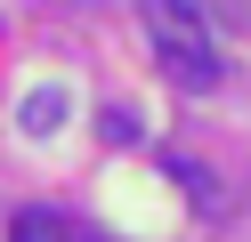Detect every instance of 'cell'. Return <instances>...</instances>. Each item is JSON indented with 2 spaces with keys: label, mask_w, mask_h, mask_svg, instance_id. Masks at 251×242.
Wrapping results in <instances>:
<instances>
[{
  "label": "cell",
  "mask_w": 251,
  "mask_h": 242,
  "mask_svg": "<svg viewBox=\"0 0 251 242\" xmlns=\"http://www.w3.org/2000/svg\"><path fill=\"white\" fill-rule=\"evenodd\" d=\"M8 242H73V226L57 218V210H17V226H8Z\"/></svg>",
  "instance_id": "cell-3"
},
{
  "label": "cell",
  "mask_w": 251,
  "mask_h": 242,
  "mask_svg": "<svg viewBox=\"0 0 251 242\" xmlns=\"http://www.w3.org/2000/svg\"><path fill=\"white\" fill-rule=\"evenodd\" d=\"M138 24H146V48L162 65V81L178 89H219L227 57H219V32L195 0H138Z\"/></svg>",
  "instance_id": "cell-1"
},
{
  "label": "cell",
  "mask_w": 251,
  "mask_h": 242,
  "mask_svg": "<svg viewBox=\"0 0 251 242\" xmlns=\"http://www.w3.org/2000/svg\"><path fill=\"white\" fill-rule=\"evenodd\" d=\"M57 121H65V89H25V105H17V129H25V137H49Z\"/></svg>",
  "instance_id": "cell-2"
}]
</instances>
